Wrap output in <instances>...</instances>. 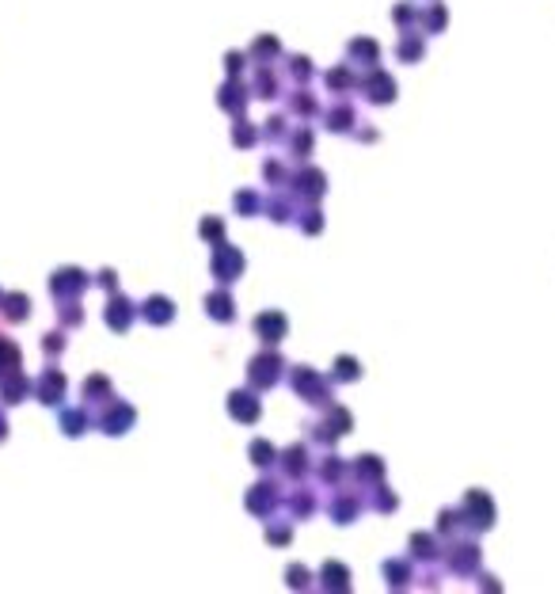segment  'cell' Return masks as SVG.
<instances>
[{"label":"cell","mask_w":555,"mask_h":594,"mask_svg":"<svg viewBox=\"0 0 555 594\" xmlns=\"http://www.w3.org/2000/svg\"><path fill=\"white\" fill-rule=\"evenodd\" d=\"M270 541H290V526L285 530H270Z\"/></svg>","instance_id":"obj_19"},{"label":"cell","mask_w":555,"mask_h":594,"mask_svg":"<svg viewBox=\"0 0 555 594\" xmlns=\"http://www.w3.org/2000/svg\"><path fill=\"white\" fill-rule=\"evenodd\" d=\"M290 579H293V587H305V568H290Z\"/></svg>","instance_id":"obj_18"},{"label":"cell","mask_w":555,"mask_h":594,"mask_svg":"<svg viewBox=\"0 0 555 594\" xmlns=\"http://www.w3.org/2000/svg\"><path fill=\"white\" fill-rule=\"evenodd\" d=\"M449 560H453V571H460V575H464V571L480 568V548H475V545H457V553H453Z\"/></svg>","instance_id":"obj_7"},{"label":"cell","mask_w":555,"mask_h":594,"mask_svg":"<svg viewBox=\"0 0 555 594\" xmlns=\"http://www.w3.org/2000/svg\"><path fill=\"white\" fill-rule=\"evenodd\" d=\"M358 472H361L365 480H373V476L381 480V476H384V465H381V461H376L373 454H361V461H358Z\"/></svg>","instance_id":"obj_12"},{"label":"cell","mask_w":555,"mask_h":594,"mask_svg":"<svg viewBox=\"0 0 555 594\" xmlns=\"http://www.w3.org/2000/svg\"><path fill=\"white\" fill-rule=\"evenodd\" d=\"M251 461H255V465H270V461H274V446L270 442H251Z\"/></svg>","instance_id":"obj_15"},{"label":"cell","mask_w":555,"mask_h":594,"mask_svg":"<svg viewBox=\"0 0 555 594\" xmlns=\"http://www.w3.org/2000/svg\"><path fill=\"white\" fill-rule=\"evenodd\" d=\"M464 519H475V530H487L491 519H495L491 499H487L483 491H468V499H464Z\"/></svg>","instance_id":"obj_3"},{"label":"cell","mask_w":555,"mask_h":594,"mask_svg":"<svg viewBox=\"0 0 555 594\" xmlns=\"http://www.w3.org/2000/svg\"><path fill=\"white\" fill-rule=\"evenodd\" d=\"M335 377H339V381H342V377H347V381H358V377H361L358 362H354V358H339V362H335Z\"/></svg>","instance_id":"obj_13"},{"label":"cell","mask_w":555,"mask_h":594,"mask_svg":"<svg viewBox=\"0 0 555 594\" xmlns=\"http://www.w3.org/2000/svg\"><path fill=\"white\" fill-rule=\"evenodd\" d=\"M285 457H290V461H282V465H290V472H305V449H301V446L290 449Z\"/></svg>","instance_id":"obj_16"},{"label":"cell","mask_w":555,"mask_h":594,"mask_svg":"<svg viewBox=\"0 0 555 594\" xmlns=\"http://www.w3.org/2000/svg\"><path fill=\"white\" fill-rule=\"evenodd\" d=\"M282 373H285V362L278 355H259V358H251V366H248V377H251L255 389H270V385H278Z\"/></svg>","instance_id":"obj_1"},{"label":"cell","mask_w":555,"mask_h":594,"mask_svg":"<svg viewBox=\"0 0 555 594\" xmlns=\"http://www.w3.org/2000/svg\"><path fill=\"white\" fill-rule=\"evenodd\" d=\"M373 507H376V511H396V495H392V491L373 495Z\"/></svg>","instance_id":"obj_17"},{"label":"cell","mask_w":555,"mask_h":594,"mask_svg":"<svg viewBox=\"0 0 555 594\" xmlns=\"http://www.w3.org/2000/svg\"><path fill=\"white\" fill-rule=\"evenodd\" d=\"M213 271H217V278H221V282H225V278H240V271H243V256H240V251H232V248L217 251Z\"/></svg>","instance_id":"obj_5"},{"label":"cell","mask_w":555,"mask_h":594,"mask_svg":"<svg viewBox=\"0 0 555 594\" xmlns=\"http://www.w3.org/2000/svg\"><path fill=\"white\" fill-rule=\"evenodd\" d=\"M358 511H361V503H358V499H347V495H339L335 507H331L335 522H354V519H358Z\"/></svg>","instance_id":"obj_11"},{"label":"cell","mask_w":555,"mask_h":594,"mask_svg":"<svg viewBox=\"0 0 555 594\" xmlns=\"http://www.w3.org/2000/svg\"><path fill=\"white\" fill-rule=\"evenodd\" d=\"M411 545H415V553L423 556V560H434V537H430V533H415V537H411Z\"/></svg>","instance_id":"obj_14"},{"label":"cell","mask_w":555,"mask_h":594,"mask_svg":"<svg viewBox=\"0 0 555 594\" xmlns=\"http://www.w3.org/2000/svg\"><path fill=\"white\" fill-rule=\"evenodd\" d=\"M293 385L305 392V400H308V404H316V400H319V404H331V392L324 389V381H319L312 370H305V366H301V370H293Z\"/></svg>","instance_id":"obj_2"},{"label":"cell","mask_w":555,"mask_h":594,"mask_svg":"<svg viewBox=\"0 0 555 594\" xmlns=\"http://www.w3.org/2000/svg\"><path fill=\"white\" fill-rule=\"evenodd\" d=\"M270 507H274V484H259V488L248 495V511H255V514H270Z\"/></svg>","instance_id":"obj_9"},{"label":"cell","mask_w":555,"mask_h":594,"mask_svg":"<svg viewBox=\"0 0 555 594\" xmlns=\"http://www.w3.org/2000/svg\"><path fill=\"white\" fill-rule=\"evenodd\" d=\"M209 316H213V321H225V324H232L236 321V309H232V297L228 293H209Z\"/></svg>","instance_id":"obj_8"},{"label":"cell","mask_w":555,"mask_h":594,"mask_svg":"<svg viewBox=\"0 0 555 594\" xmlns=\"http://www.w3.org/2000/svg\"><path fill=\"white\" fill-rule=\"evenodd\" d=\"M228 412L236 415V420H243V423H255L259 420V400H255L251 392H232L228 396Z\"/></svg>","instance_id":"obj_4"},{"label":"cell","mask_w":555,"mask_h":594,"mask_svg":"<svg viewBox=\"0 0 555 594\" xmlns=\"http://www.w3.org/2000/svg\"><path fill=\"white\" fill-rule=\"evenodd\" d=\"M319 579H324V587H331V590H342V587H350V571L342 568V564H324V571H319Z\"/></svg>","instance_id":"obj_10"},{"label":"cell","mask_w":555,"mask_h":594,"mask_svg":"<svg viewBox=\"0 0 555 594\" xmlns=\"http://www.w3.org/2000/svg\"><path fill=\"white\" fill-rule=\"evenodd\" d=\"M255 328H259V335L266 339V343H278V339L285 335V328H290V324H285V316H282V313H263L259 321H255Z\"/></svg>","instance_id":"obj_6"}]
</instances>
